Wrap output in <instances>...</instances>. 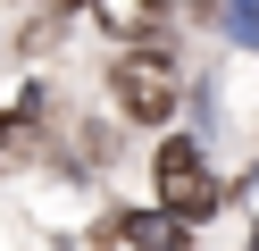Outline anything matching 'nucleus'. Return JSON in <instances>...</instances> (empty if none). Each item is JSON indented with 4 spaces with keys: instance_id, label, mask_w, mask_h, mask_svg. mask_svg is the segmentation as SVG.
Wrapping results in <instances>:
<instances>
[{
    "instance_id": "obj_1",
    "label": "nucleus",
    "mask_w": 259,
    "mask_h": 251,
    "mask_svg": "<svg viewBox=\"0 0 259 251\" xmlns=\"http://www.w3.org/2000/svg\"><path fill=\"white\" fill-rule=\"evenodd\" d=\"M109 92H117V109L134 117V126H167L176 117V76L159 50H125L117 67H109Z\"/></svg>"
},
{
    "instance_id": "obj_2",
    "label": "nucleus",
    "mask_w": 259,
    "mask_h": 251,
    "mask_svg": "<svg viewBox=\"0 0 259 251\" xmlns=\"http://www.w3.org/2000/svg\"><path fill=\"white\" fill-rule=\"evenodd\" d=\"M159 209L167 218H209L218 209V184H209V167H201V151L184 142V134H176V142H159Z\"/></svg>"
},
{
    "instance_id": "obj_3",
    "label": "nucleus",
    "mask_w": 259,
    "mask_h": 251,
    "mask_svg": "<svg viewBox=\"0 0 259 251\" xmlns=\"http://www.w3.org/2000/svg\"><path fill=\"white\" fill-rule=\"evenodd\" d=\"M92 17H101V33L134 42V33H151L159 17H167V0H92Z\"/></svg>"
},
{
    "instance_id": "obj_4",
    "label": "nucleus",
    "mask_w": 259,
    "mask_h": 251,
    "mask_svg": "<svg viewBox=\"0 0 259 251\" xmlns=\"http://www.w3.org/2000/svg\"><path fill=\"white\" fill-rule=\"evenodd\" d=\"M125 243H142V251H184L192 234H184V218L151 209V218H125Z\"/></svg>"
},
{
    "instance_id": "obj_5",
    "label": "nucleus",
    "mask_w": 259,
    "mask_h": 251,
    "mask_svg": "<svg viewBox=\"0 0 259 251\" xmlns=\"http://www.w3.org/2000/svg\"><path fill=\"white\" fill-rule=\"evenodd\" d=\"M226 25H234V42H259V0H226Z\"/></svg>"
},
{
    "instance_id": "obj_6",
    "label": "nucleus",
    "mask_w": 259,
    "mask_h": 251,
    "mask_svg": "<svg viewBox=\"0 0 259 251\" xmlns=\"http://www.w3.org/2000/svg\"><path fill=\"white\" fill-rule=\"evenodd\" d=\"M59 9H92V0H59Z\"/></svg>"
}]
</instances>
